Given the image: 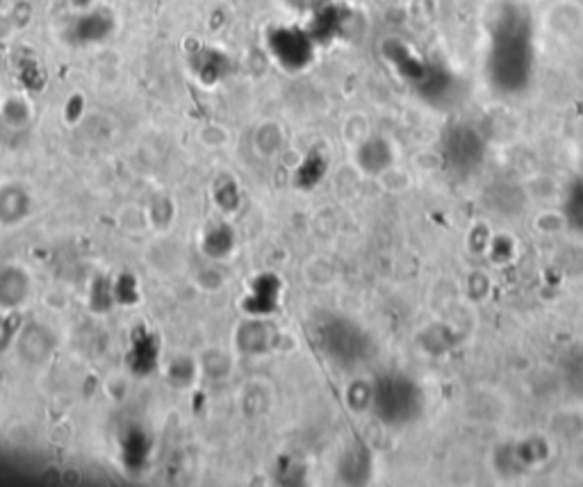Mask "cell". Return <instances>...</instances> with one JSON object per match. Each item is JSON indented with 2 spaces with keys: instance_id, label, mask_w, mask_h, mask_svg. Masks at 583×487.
I'll return each instance as SVG.
<instances>
[{
  "instance_id": "6da1fadb",
  "label": "cell",
  "mask_w": 583,
  "mask_h": 487,
  "mask_svg": "<svg viewBox=\"0 0 583 487\" xmlns=\"http://www.w3.org/2000/svg\"><path fill=\"white\" fill-rule=\"evenodd\" d=\"M545 27L558 39H574L583 33V5L558 0L545 11Z\"/></svg>"
}]
</instances>
